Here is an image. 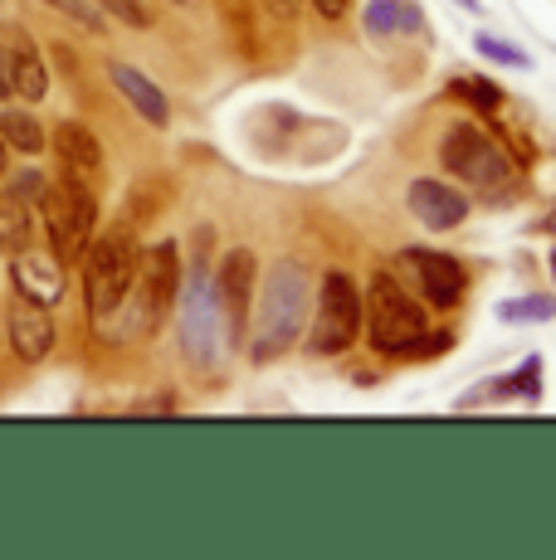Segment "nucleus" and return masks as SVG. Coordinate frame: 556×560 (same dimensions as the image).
I'll return each instance as SVG.
<instances>
[{"mask_svg":"<svg viewBox=\"0 0 556 560\" xmlns=\"http://www.w3.org/2000/svg\"><path fill=\"white\" fill-rule=\"evenodd\" d=\"M132 293H137V322L157 331V322L166 317V307L176 303V293H181V258H176V244H152V249H147V258L137 264Z\"/></svg>","mask_w":556,"mask_h":560,"instance_id":"obj_9","label":"nucleus"},{"mask_svg":"<svg viewBox=\"0 0 556 560\" xmlns=\"http://www.w3.org/2000/svg\"><path fill=\"white\" fill-rule=\"evenodd\" d=\"M552 278H556V254H552Z\"/></svg>","mask_w":556,"mask_h":560,"instance_id":"obj_28","label":"nucleus"},{"mask_svg":"<svg viewBox=\"0 0 556 560\" xmlns=\"http://www.w3.org/2000/svg\"><path fill=\"white\" fill-rule=\"evenodd\" d=\"M99 10H108V15H117L123 25H132V30H147V25H152V15H147L142 0H99Z\"/></svg>","mask_w":556,"mask_h":560,"instance_id":"obj_22","label":"nucleus"},{"mask_svg":"<svg viewBox=\"0 0 556 560\" xmlns=\"http://www.w3.org/2000/svg\"><path fill=\"white\" fill-rule=\"evenodd\" d=\"M216 293H220V307H224V327H230V347L244 337L250 327V303L259 293V264H254L250 249H230L216 273Z\"/></svg>","mask_w":556,"mask_h":560,"instance_id":"obj_10","label":"nucleus"},{"mask_svg":"<svg viewBox=\"0 0 556 560\" xmlns=\"http://www.w3.org/2000/svg\"><path fill=\"white\" fill-rule=\"evenodd\" d=\"M264 5H269L274 15H283V20H288V15H293V10H298V5H303V0H264Z\"/></svg>","mask_w":556,"mask_h":560,"instance_id":"obj_25","label":"nucleus"},{"mask_svg":"<svg viewBox=\"0 0 556 560\" xmlns=\"http://www.w3.org/2000/svg\"><path fill=\"white\" fill-rule=\"evenodd\" d=\"M0 98H10V69H5V59H0Z\"/></svg>","mask_w":556,"mask_h":560,"instance_id":"obj_26","label":"nucleus"},{"mask_svg":"<svg viewBox=\"0 0 556 560\" xmlns=\"http://www.w3.org/2000/svg\"><path fill=\"white\" fill-rule=\"evenodd\" d=\"M176 5H186V0H176Z\"/></svg>","mask_w":556,"mask_h":560,"instance_id":"obj_29","label":"nucleus"},{"mask_svg":"<svg viewBox=\"0 0 556 560\" xmlns=\"http://www.w3.org/2000/svg\"><path fill=\"white\" fill-rule=\"evenodd\" d=\"M313 10L317 15H327V20H341L351 10V0H313Z\"/></svg>","mask_w":556,"mask_h":560,"instance_id":"obj_24","label":"nucleus"},{"mask_svg":"<svg viewBox=\"0 0 556 560\" xmlns=\"http://www.w3.org/2000/svg\"><path fill=\"white\" fill-rule=\"evenodd\" d=\"M367 337L381 357H410L430 347V312L395 273H371L367 283Z\"/></svg>","mask_w":556,"mask_h":560,"instance_id":"obj_2","label":"nucleus"},{"mask_svg":"<svg viewBox=\"0 0 556 560\" xmlns=\"http://www.w3.org/2000/svg\"><path fill=\"white\" fill-rule=\"evenodd\" d=\"M410 214L435 234L459 230L468 220V196L440 176H420V180H410Z\"/></svg>","mask_w":556,"mask_h":560,"instance_id":"obj_11","label":"nucleus"},{"mask_svg":"<svg viewBox=\"0 0 556 560\" xmlns=\"http://www.w3.org/2000/svg\"><path fill=\"white\" fill-rule=\"evenodd\" d=\"M113 83H117V93H123L127 103L137 107V113L147 117L152 127H166L171 122V107H166V93L157 89L147 73H137V69H127V63H113Z\"/></svg>","mask_w":556,"mask_h":560,"instance_id":"obj_14","label":"nucleus"},{"mask_svg":"<svg viewBox=\"0 0 556 560\" xmlns=\"http://www.w3.org/2000/svg\"><path fill=\"white\" fill-rule=\"evenodd\" d=\"M313 273L298 258H278L269 264L259 283V312H254V337H250V357L254 361H278L288 357L298 337L308 331V312H313Z\"/></svg>","mask_w":556,"mask_h":560,"instance_id":"obj_1","label":"nucleus"},{"mask_svg":"<svg viewBox=\"0 0 556 560\" xmlns=\"http://www.w3.org/2000/svg\"><path fill=\"white\" fill-rule=\"evenodd\" d=\"M361 322H367V303L351 273H327L313 293V317H308V347L313 357H341L357 347Z\"/></svg>","mask_w":556,"mask_h":560,"instance_id":"obj_4","label":"nucleus"},{"mask_svg":"<svg viewBox=\"0 0 556 560\" xmlns=\"http://www.w3.org/2000/svg\"><path fill=\"white\" fill-rule=\"evenodd\" d=\"M361 25L371 30V35H410V30H420V0H367V15H361Z\"/></svg>","mask_w":556,"mask_h":560,"instance_id":"obj_15","label":"nucleus"},{"mask_svg":"<svg viewBox=\"0 0 556 560\" xmlns=\"http://www.w3.org/2000/svg\"><path fill=\"white\" fill-rule=\"evenodd\" d=\"M498 317H502V322H547V317H552V303H547V298H528V303H502Z\"/></svg>","mask_w":556,"mask_h":560,"instance_id":"obj_21","label":"nucleus"},{"mask_svg":"<svg viewBox=\"0 0 556 560\" xmlns=\"http://www.w3.org/2000/svg\"><path fill=\"white\" fill-rule=\"evenodd\" d=\"M440 166L459 186H474V190H502L512 180V156L494 142V132L474 122H454L440 142Z\"/></svg>","mask_w":556,"mask_h":560,"instance_id":"obj_6","label":"nucleus"},{"mask_svg":"<svg viewBox=\"0 0 556 560\" xmlns=\"http://www.w3.org/2000/svg\"><path fill=\"white\" fill-rule=\"evenodd\" d=\"M49 5L59 10V15H69L73 25L93 30V35H103V15H99V0H49Z\"/></svg>","mask_w":556,"mask_h":560,"instance_id":"obj_20","label":"nucleus"},{"mask_svg":"<svg viewBox=\"0 0 556 560\" xmlns=\"http://www.w3.org/2000/svg\"><path fill=\"white\" fill-rule=\"evenodd\" d=\"M401 273L410 278L415 298L430 303V307H454L459 298H464V288H468L464 264H459L454 254H444V249H405L401 254Z\"/></svg>","mask_w":556,"mask_h":560,"instance_id":"obj_8","label":"nucleus"},{"mask_svg":"<svg viewBox=\"0 0 556 560\" xmlns=\"http://www.w3.org/2000/svg\"><path fill=\"white\" fill-rule=\"evenodd\" d=\"M83 293H89V312L99 322H108L117 307L132 298L137 283V244L127 234H103L83 249Z\"/></svg>","mask_w":556,"mask_h":560,"instance_id":"obj_5","label":"nucleus"},{"mask_svg":"<svg viewBox=\"0 0 556 560\" xmlns=\"http://www.w3.org/2000/svg\"><path fill=\"white\" fill-rule=\"evenodd\" d=\"M0 137H5V147L30 152V156L45 147V127H39L30 113H0Z\"/></svg>","mask_w":556,"mask_h":560,"instance_id":"obj_18","label":"nucleus"},{"mask_svg":"<svg viewBox=\"0 0 556 560\" xmlns=\"http://www.w3.org/2000/svg\"><path fill=\"white\" fill-rule=\"evenodd\" d=\"M30 244V210L20 196H0V249H25Z\"/></svg>","mask_w":556,"mask_h":560,"instance_id":"obj_19","label":"nucleus"},{"mask_svg":"<svg viewBox=\"0 0 556 560\" xmlns=\"http://www.w3.org/2000/svg\"><path fill=\"white\" fill-rule=\"evenodd\" d=\"M0 176H5V137H0Z\"/></svg>","mask_w":556,"mask_h":560,"instance_id":"obj_27","label":"nucleus"},{"mask_svg":"<svg viewBox=\"0 0 556 560\" xmlns=\"http://www.w3.org/2000/svg\"><path fill=\"white\" fill-rule=\"evenodd\" d=\"M39 210H45V230H49V244L63 254V258H79L93 240V220H99V205H93V190L79 186V180H55L45 186L39 196Z\"/></svg>","mask_w":556,"mask_h":560,"instance_id":"obj_7","label":"nucleus"},{"mask_svg":"<svg viewBox=\"0 0 556 560\" xmlns=\"http://www.w3.org/2000/svg\"><path fill=\"white\" fill-rule=\"evenodd\" d=\"M10 347H15V357L25 365L45 361L49 347H55V322H49V307L30 303V298H20L15 307H10Z\"/></svg>","mask_w":556,"mask_h":560,"instance_id":"obj_12","label":"nucleus"},{"mask_svg":"<svg viewBox=\"0 0 556 560\" xmlns=\"http://www.w3.org/2000/svg\"><path fill=\"white\" fill-rule=\"evenodd\" d=\"M10 278H15L20 298H30V303L39 307H55L63 298V268L55 254H39V249H20L15 254V268H10Z\"/></svg>","mask_w":556,"mask_h":560,"instance_id":"obj_13","label":"nucleus"},{"mask_svg":"<svg viewBox=\"0 0 556 560\" xmlns=\"http://www.w3.org/2000/svg\"><path fill=\"white\" fill-rule=\"evenodd\" d=\"M55 147H59V156L69 161L73 171H99V166H103L99 142H93V132H89L83 122H63V127H55Z\"/></svg>","mask_w":556,"mask_h":560,"instance_id":"obj_16","label":"nucleus"},{"mask_svg":"<svg viewBox=\"0 0 556 560\" xmlns=\"http://www.w3.org/2000/svg\"><path fill=\"white\" fill-rule=\"evenodd\" d=\"M10 93H20V98H30V103H39L49 93L45 59H39L35 49H15V54H10Z\"/></svg>","mask_w":556,"mask_h":560,"instance_id":"obj_17","label":"nucleus"},{"mask_svg":"<svg viewBox=\"0 0 556 560\" xmlns=\"http://www.w3.org/2000/svg\"><path fill=\"white\" fill-rule=\"evenodd\" d=\"M478 54H488V59H498V63H512V69H528V54H522L518 45H508V39L478 35Z\"/></svg>","mask_w":556,"mask_h":560,"instance_id":"obj_23","label":"nucleus"},{"mask_svg":"<svg viewBox=\"0 0 556 560\" xmlns=\"http://www.w3.org/2000/svg\"><path fill=\"white\" fill-rule=\"evenodd\" d=\"M181 351H186L190 365L210 371L224 357V341H230V327H224V307L216 293V278L206 268H190V278H181Z\"/></svg>","mask_w":556,"mask_h":560,"instance_id":"obj_3","label":"nucleus"}]
</instances>
